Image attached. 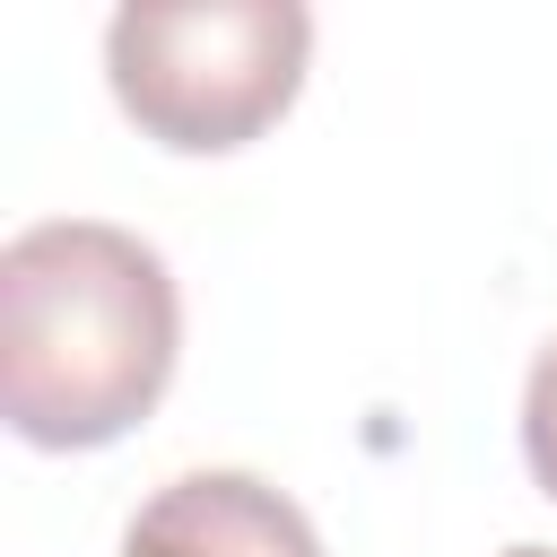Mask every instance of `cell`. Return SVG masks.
I'll use <instances>...</instances> for the list:
<instances>
[{
	"mask_svg": "<svg viewBox=\"0 0 557 557\" xmlns=\"http://www.w3.org/2000/svg\"><path fill=\"white\" fill-rule=\"evenodd\" d=\"M174 270L104 218H44L0 252V418L44 453L131 435L174 383Z\"/></svg>",
	"mask_w": 557,
	"mask_h": 557,
	"instance_id": "cell-1",
	"label": "cell"
},
{
	"mask_svg": "<svg viewBox=\"0 0 557 557\" xmlns=\"http://www.w3.org/2000/svg\"><path fill=\"white\" fill-rule=\"evenodd\" d=\"M313 17L296 0H191V9H113L104 78L113 104L183 157L261 139L305 87Z\"/></svg>",
	"mask_w": 557,
	"mask_h": 557,
	"instance_id": "cell-2",
	"label": "cell"
},
{
	"mask_svg": "<svg viewBox=\"0 0 557 557\" xmlns=\"http://www.w3.org/2000/svg\"><path fill=\"white\" fill-rule=\"evenodd\" d=\"M122 557H322V540L270 479L183 470L131 513Z\"/></svg>",
	"mask_w": 557,
	"mask_h": 557,
	"instance_id": "cell-3",
	"label": "cell"
},
{
	"mask_svg": "<svg viewBox=\"0 0 557 557\" xmlns=\"http://www.w3.org/2000/svg\"><path fill=\"white\" fill-rule=\"evenodd\" d=\"M522 461H531V479L557 496V331L540 339L531 383H522Z\"/></svg>",
	"mask_w": 557,
	"mask_h": 557,
	"instance_id": "cell-4",
	"label": "cell"
},
{
	"mask_svg": "<svg viewBox=\"0 0 557 557\" xmlns=\"http://www.w3.org/2000/svg\"><path fill=\"white\" fill-rule=\"evenodd\" d=\"M505 557H557V548H531V540H522V548H505Z\"/></svg>",
	"mask_w": 557,
	"mask_h": 557,
	"instance_id": "cell-5",
	"label": "cell"
}]
</instances>
